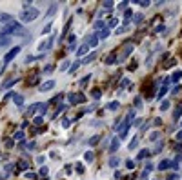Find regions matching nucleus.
<instances>
[{
	"label": "nucleus",
	"mask_w": 182,
	"mask_h": 180,
	"mask_svg": "<svg viewBox=\"0 0 182 180\" xmlns=\"http://www.w3.org/2000/svg\"><path fill=\"white\" fill-rule=\"evenodd\" d=\"M0 33H2V37H9V35H26V29L22 27V24L18 22H13L11 24H6L2 29H0Z\"/></svg>",
	"instance_id": "1"
},
{
	"label": "nucleus",
	"mask_w": 182,
	"mask_h": 180,
	"mask_svg": "<svg viewBox=\"0 0 182 180\" xmlns=\"http://www.w3.org/2000/svg\"><path fill=\"white\" fill-rule=\"evenodd\" d=\"M38 15H40V11H38L37 7H29V9H24L20 13V20L24 24H29V22H33V20H37Z\"/></svg>",
	"instance_id": "2"
},
{
	"label": "nucleus",
	"mask_w": 182,
	"mask_h": 180,
	"mask_svg": "<svg viewBox=\"0 0 182 180\" xmlns=\"http://www.w3.org/2000/svg\"><path fill=\"white\" fill-rule=\"evenodd\" d=\"M20 49H22L20 46H15V47L11 49V51H9V53L6 55V57H4V64H9V62H11V60H13L15 57H17L18 53H20Z\"/></svg>",
	"instance_id": "3"
},
{
	"label": "nucleus",
	"mask_w": 182,
	"mask_h": 180,
	"mask_svg": "<svg viewBox=\"0 0 182 180\" xmlns=\"http://www.w3.org/2000/svg\"><path fill=\"white\" fill-rule=\"evenodd\" d=\"M86 100H87V98H86L82 93H71V95H69V102H71V104H84Z\"/></svg>",
	"instance_id": "4"
},
{
	"label": "nucleus",
	"mask_w": 182,
	"mask_h": 180,
	"mask_svg": "<svg viewBox=\"0 0 182 180\" xmlns=\"http://www.w3.org/2000/svg\"><path fill=\"white\" fill-rule=\"evenodd\" d=\"M55 87V80H47V82H44V84H40V91L44 93V91H51V89Z\"/></svg>",
	"instance_id": "5"
},
{
	"label": "nucleus",
	"mask_w": 182,
	"mask_h": 180,
	"mask_svg": "<svg viewBox=\"0 0 182 180\" xmlns=\"http://www.w3.org/2000/svg\"><path fill=\"white\" fill-rule=\"evenodd\" d=\"M0 22H2V24H11L13 22V17H11V15H7V13H0Z\"/></svg>",
	"instance_id": "6"
},
{
	"label": "nucleus",
	"mask_w": 182,
	"mask_h": 180,
	"mask_svg": "<svg viewBox=\"0 0 182 180\" xmlns=\"http://www.w3.org/2000/svg\"><path fill=\"white\" fill-rule=\"evenodd\" d=\"M119 147H120V140H119V138H113V142H111V147H109V153H115Z\"/></svg>",
	"instance_id": "7"
},
{
	"label": "nucleus",
	"mask_w": 182,
	"mask_h": 180,
	"mask_svg": "<svg viewBox=\"0 0 182 180\" xmlns=\"http://www.w3.org/2000/svg\"><path fill=\"white\" fill-rule=\"evenodd\" d=\"M87 49H89V46H87V44H82V46L77 49V55L78 57H84V55L87 53Z\"/></svg>",
	"instance_id": "8"
},
{
	"label": "nucleus",
	"mask_w": 182,
	"mask_h": 180,
	"mask_svg": "<svg viewBox=\"0 0 182 180\" xmlns=\"http://www.w3.org/2000/svg\"><path fill=\"white\" fill-rule=\"evenodd\" d=\"M87 46H89V47H97L98 46V38H97V35H93V37H89V40H87Z\"/></svg>",
	"instance_id": "9"
},
{
	"label": "nucleus",
	"mask_w": 182,
	"mask_h": 180,
	"mask_svg": "<svg viewBox=\"0 0 182 180\" xmlns=\"http://www.w3.org/2000/svg\"><path fill=\"white\" fill-rule=\"evenodd\" d=\"M84 160H86L87 164H91L93 160H95V153H93V151H86L84 153Z\"/></svg>",
	"instance_id": "10"
},
{
	"label": "nucleus",
	"mask_w": 182,
	"mask_h": 180,
	"mask_svg": "<svg viewBox=\"0 0 182 180\" xmlns=\"http://www.w3.org/2000/svg\"><path fill=\"white\" fill-rule=\"evenodd\" d=\"M107 37H109V29H102V31H98V35H97V38H102V40H104V38H107Z\"/></svg>",
	"instance_id": "11"
},
{
	"label": "nucleus",
	"mask_w": 182,
	"mask_h": 180,
	"mask_svg": "<svg viewBox=\"0 0 182 180\" xmlns=\"http://www.w3.org/2000/svg\"><path fill=\"white\" fill-rule=\"evenodd\" d=\"M13 100H15L17 106H22V104H24V97H22V95H15L13 93Z\"/></svg>",
	"instance_id": "12"
},
{
	"label": "nucleus",
	"mask_w": 182,
	"mask_h": 180,
	"mask_svg": "<svg viewBox=\"0 0 182 180\" xmlns=\"http://www.w3.org/2000/svg\"><path fill=\"white\" fill-rule=\"evenodd\" d=\"M17 82H18V78H9L7 82H6V84H4V86H2V89H9V87L13 86V84H17Z\"/></svg>",
	"instance_id": "13"
},
{
	"label": "nucleus",
	"mask_w": 182,
	"mask_h": 180,
	"mask_svg": "<svg viewBox=\"0 0 182 180\" xmlns=\"http://www.w3.org/2000/svg\"><path fill=\"white\" fill-rule=\"evenodd\" d=\"M180 115H182V104H179V106H177V111L173 113V120H179Z\"/></svg>",
	"instance_id": "14"
},
{
	"label": "nucleus",
	"mask_w": 182,
	"mask_h": 180,
	"mask_svg": "<svg viewBox=\"0 0 182 180\" xmlns=\"http://www.w3.org/2000/svg\"><path fill=\"white\" fill-rule=\"evenodd\" d=\"M168 167H171V160H162L159 164V169H168Z\"/></svg>",
	"instance_id": "15"
},
{
	"label": "nucleus",
	"mask_w": 182,
	"mask_h": 180,
	"mask_svg": "<svg viewBox=\"0 0 182 180\" xmlns=\"http://www.w3.org/2000/svg\"><path fill=\"white\" fill-rule=\"evenodd\" d=\"M146 157H151V151H149V149H142V151L139 153V160L146 158Z\"/></svg>",
	"instance_id": "16"
},
{
	"label": "nucleus",
	"mask_w": 182,
	"mask_h": 180,
	"mask_svg": "<svg viewBox=\"0 0 182 180\" xmlns=\"http://www.w3.org/2000/svg\"><path fill=\"white\" fill-rule=\"evenodd\" d=\"M9 44H11V38H7V37L0 38V47H6V46H9Z\"/></svg>",
	"instance_id": "17"
},
{
	"label": "nucleus",
	"mask_w": 182,
	"mask_h": 180,
	"mask_svg": "<svg viewBox=\"0 0 182 180\" xmlns=\"http://www.w3.org/2000/svg\"><path fill=\"white\" fill-rule=\"evenodd\" d=\"M159 137H160V131H153V133H149V137H147V138H149L151 142H157V138H159Z\"/></svg>",
	"instance_id": "18"
},
{
	"label": "nucleus",
	"mask_w": 182,
	"mask_h": 180,
	"mask_svg": "<svg viewBox=\"0 0 182 180\" xmlns=\"http://www.w3.org/2000/svg\"><path fill=\"white\" fill-rule=\"evenodd\" d=\"M95 29H98V31H102V29H106V24L102 22V20H97V22H95Z\"/></svg>",
	"instance_id": "19"
},
{
	"label": "nucleus",
	"mask_w": 182,
	"mask_h": 180,
	"mask_svg": "<svg viewBox=\"0 0 182 180\" xmlns=\"http://www.w3.org/2000/svg\"><path fill=\"white\" fill-rule=\"evenodd\" d=\"M151 169H153V166H151V164H146V167H144V171H142V177H147V175H149V171H151Z\"/></svg>",
	"instance_id": "20"
},
{
	"label": "nucleus",
	"mask_w": 182,
	"mask_h": 180,
	"mask_svg": "<svg viewBox=\"0 0 182 180\" xmlns=\"http://www.w3.org/2000/svg\"><path fill=\"white\" fill-rule=\"evenodd\" d=\"M169 106H171V104H169V100H164V102L160 104V111H168Z\"/></svg>",
	"instance_id": "21"
},
{
	"label": "nucleus",
	"mask_w": 182,
	"mask_h": 180,
	"mask_svg": "<svg viewBox=\"0 0 182 180\" xmlns=\"http://www.w3.org/2000/svg\"><path fill=\"white\" fill-rule=\"evenodd\" d=\"M44 104H33V106H29V113H35L37 109H42Z\"/></svg>",
	"instance_id": "22"
},
{
	"label": "nucleus",
	"mask_w": 182,
	"mask_h": 180,
	"mask_svg": "<svg viewBox=\"0 0 182 180\" xmlns=\"http://www.w3.org/2000/svg\"><path fill=\"white\" fill-rule=\"evenodd\" d=\"M180 78H182V71H175L173 77H171V80H173V82H179Z\"/></svg>",
	"instance_id": "23"
},
{
	"label": "nucleus",
	"mask_w": 182,
	"mask_h": 180,
	"mask_svg": "<svg viewBox=\"0 0 182 180\" xmlns=\"http://www.w3.org/2000/svg\"><path fill=\"white\" fill-rule=\"evenodd\" d=\"M102 7H104L106 11H111V9H113V2H109V0H107V2H102Z\"/></svg>",
	"instance_id": "24"
},
{
	"label": "nucleus",
	"mask_w": 182,
	"mask_h": 180,
	"mask_svg": "<svg viewBox=\"0 0 182 180\" xmlns=\"http://www.w3.org/2000/svg\"><path fill=\"white\" fill-rule=\"evenodd\" d=\"M95 58H97V53H91L89 57H86L84 60H82V62H84V64H87V62H93V60H95Z\"/></svg>",
	"instance_id": "25"
},
{
	"label": "nucleus",
	"mask_w": 182,
	"mask_h": 180,
	"mask_svg": "<svg viewBox=\"0 0 182 180\" xmlns=\"http://www.w3.org/2000/svg\"><path fill=\"white\" fill-rule=\"evenodd\" d=\"M119 164H120V160H119V158H115V157L109 158V166H111V167H117Z\"/></svg>",
	"instance_id": "26"
},
{
	"label": "nucleus",
	"mask_w": 182,
	"mask_h": 180,
	"mask_svg": "<svg viewBox=\"0 0 182 180\" xmlns=\"http://www.w3.org/2000/svg\"><path fill=\"white\" fill-rule=\"evenodd\" d=\"M100 95H102V93H100V89H98V87H95V89L91 91V97H93V98H100Z\"/></svg>",
	"instance_id": "27"
},
{
	"label": "nucleus",
	"mask_w": 182,
	"mask_h": 180,
	"mask_svg": "<svg viewBox=\"0 0 182 180\" xmlns=\"http://www.w3.org/2000/svg\"><path fill=\"white\" fill-rule=\"evenodd\" d=\"M137 146H139V137H135V138L129 142V149H135Z\"/></svg>",
	"instance_id": "28"
},
{
	"label": "nucleus",
	"mask_w": 182,
	"mask_h": 180,
	"mask_svg": "<svg viewBox=\"0 0 182 180\" xmlns=\"http://www.w3.org/2000/svg\"><path fill=\"white\" fill-rule=\"evenodd\" d=\"M89 78H91L89 75H87V77H84V78H82V80H80V87H86V86H87V82H89Z\"/></svg>",
	"instance_id": "29"
},
{
	"label": "nucleus",
	"mask_w": 182,
	"mask_h": 180,
	"mask_svg": "<svg viewBox=\"0 0 182 180\" xmlns=\"http://www.w3.org/2000/svg\"><path fill=\"white\" fill-rule=\"evenodd\" d=\"M166 91H168V87H166V86H164V87H162V89H160V91H159V93H157V98H159V100H160V98H162V97H164V95H166Z\"/></svg>",
	"instance_id": "30"
},
{
	"label": "nucleus",
	"mask_w": 182,
	"mask_h": 180,
	"mask_svg": "<svg viewBox=\"0 0 182 180\" xmlns=\"http://www.w3.org/2000/svg\"><path fill=\"white\" fill-rule=\"evenodd\" d=\"M119 106H120L119 102H109L107 104V109H119Z\"/></svg>",
	"instance_id": "31"
},
{
	"label": "nucleus",
	"mask_w": 182,
	"mask_h": 180,
	"mask_svg": "<svg viewBox=\"0 0 182 180\" xmlns=\"http://www.w3.org/2000/svg\"><path fill=\"white\" fill-rule=\"evenodd\" d=\"M142 18H144V17H142L140 13H137L135 17H133V20H135V24H140V22H142Z\"/></svg>",
	"instance_id": "32"
},
{
	"label": "nucleus",
	"mask_w": 182,
	"mask_h": 180,
	"mask_svg": "<svg viewBox=\"0 0 182 180\" xmlns=\"http://www.w3.org/2000/svg\"><path fill=\"white\" fill-rule=\"evenodd\" d=\"M95 144H98V137H97V135L89 138V146H95Z\"/></svg>",
	"instance_id": "33"
},
{
	"label": "nucleus",
	"mask_w": 182,
	"mask_h": 180,
	"mask_svg": "<svg viewBox=\"0 0 182 180\" xmlns=\"http://www.w3.org/2000/svg\"><path fill=\"white\" fill-rule=\"evenodd\" d=\"M127 29H129V26H122V27H119V29H117V33H119V35H120V33H126Z\"/></svg>",
	"instance_id": "34"
},
{
	"label": "nucleus",
	"mask_w": 182,
	"mask_h": 180,
	"mask_svg": "<svg viewBox=\"0 0 182 180\" xmlns=\"http://www.w3.org/2000/svg\"><path fill=\"white\" fill-rule=\"evenodd\" d=\"M67 67H69V62H62V67H60V71H67Z\"/></svg>",
	"instance_id": "35"
},
{
	"label": "nucleus",
	"mask_w": 182,
	"mask_h": 180,
	"mask_svg": "<svg viewBox=\"0 0 182 180\" xmlns=\"http://www.w3.org/2000/svg\"><path fill=\"white\" fill-rule=\"evenodd\" d=\"M166 180H179V175H177V173H171V175H169V177L166 178Z\"/></svg>",
	"instance_id": "36"
},
{
	"label": "nucleus",
	"mask_w": 182,
	"mask_h": 180,
	"mask_svg": "<svg viewBox=\"0 0 182 180\" xmlns=\"http://www.w3.org/2000/svg\"><path fill=\"white\" fill-rule=\"evenodd\" d=\"M117 24H119V20H117V18H113L111 22L107 24V26H109V27H117Z\"/></svg>",
	"instance_id": "37"
},
{
	"label": "nucleus",
	"mask_w": 182,
	"mask_h": 180,
	"mask_svg": "<svg viewBox=\"0 0 182 180\" xmlns=\"http://www.w3.org/2000/svg\"><path fill=\"white\" fill-rule=\"evenodd\" d=\"M78 66H80V62H75V64L71 66V69H69V71H71V73H73V71H77V69H78Z\"/></svg>",
	"instance_id": "38"
},
{
	"label": "nucleus",
	"mask_w": 182,
	"mask_h": 180,
	"mask_svg": "<svg viewBox=\"0 0 182 180\" xmlns=\"http://www.w3.org/2000/svg\"><path fill=\"white\" fill-rule=\"evenodd\" d=\"M162 147H164V144H162V142H159V144H157V147H155V151H153V153H159Z\"/></svg>",
	"instance_id": "39"
},
{
	"label": "nucleus",
	"mask_w": 182,
	"mask_h": 180,
	"mask_svg": "<svg viewBox=\"0 0 182 180\" xmlns=\"http://www.w3.org/2000/svg\"><path fill=\"white\" fill-rule=\"evenodd\" d=\"M126 166H127V169H133V167H135V162H131V160H127V162H126Z\"/></svg>",
	"instance_id": "40"
},
{
	"label": "nucleus",
	"mask_w": 182,
	"mask_h": 180,
	"mask_svg": "<svg viewBox=\"0 0 182 180\" xmlns=\"http://www.w3.org/2000/svg\"><path fill=\"white\" fill-rule=\"evenodd\" d=\"M44 122V117H37L35 118V124H37V126H38V124H42Z\"/></svg>",
	"instance_id": "41"
},
{
	"label": "nucleus",
	"mask_w": 182,
	"mask_h": 180,
	"mask_svg": "<svg viewBox=\"0 0 182 180\" xmlns=\"http://www.w3.org/2000/svg\"><path fill=\"white\" fill-rule=\"evenodd\" d=\"M40 175H42V177H44V175H47V167H46V166L40 167Z\"/></svg>",
	"instance_id": "42"
},
{
	"label": "nucleus",
	"mask_w": 182,
	"mask_h": 180,
	"mask_svg": "<svg viewBox=\"0 0 182 180\" xmlns=\"http://www.w3.org/2000/svg\"><path fill=\"white\" fill-rule=\"evenodd\" d=\"M127 69H129V71H135V69H137V64H135V62H131V64H129V67H127Z\"/></svg>",
	"instance_id": "43"
},
{
	"label": "nucleus",
	"mask_w": 182,
	"mask_h": 180,
	"mask_svg": "<svg viewBox=\"0 0 182 180\" xmlns=\"http://www.w3.org/2000/svg\"><path fill=\"white\" fill-rule=\"evenodd\" d=\"M124 17H126V24H127V22H129V18H131V11H126Z\"/></svg>",
	"instance_id": "44"
},
{
	"label": "nucleus",
	"mask_w": 182,
	"mask_h": 180,
	"mask_svg": "<svg viewBox=\"0 0 182 180\" xmlns=\"http://www.w3.org/2000/svg\"><path fill=\"white\" fill-rule=\"evenodd\" d=\"M135 106H137V107L142 106V100H140V98H135Z\"/></svg>",
	"instance_id": "45"
},
{
	"label": "nucleus",
	"mask_w": 182,
	"mask_h": 180,
	"mask_svg": "<svg viewBox=\"0 0 182 180\" xmlns=\"http://www.w3.org/2000/svg\"><path fill=\"white\" fill-rule=\"evenodd\" d=\"M55 7H57V6H55V4H53V6H51V9H49V11H47V15H53V13H55Z\"/></svg>",
	"instance_id": "46"
},
{
	"label": "nucleus",
	"mask_w": 182,
	"mask_h": 180,
	"mask_svg": "<svg viewBox=\"0 0 182 180\" xmlns=\"http://www.w3.org/2000/svg\"><path fill=\"white\" fill-rule=\"evenodd\" d=\"M140 4V7H147V6H149V2H147V0H146V2H139Z\"/></svg>",
	"instance_id": "47"
},
{
	"label": "nucleus",
	"mask_w": 182,
	"mask_h": 180,
	"mask_svg": "<svg viewBox=\"0 0 182 180\" xmlns=\"http://www.w3.org/2000/svg\"><path fill=\"white\" fill-rule=\"evenodd\" d=\"M62 124H64V127H67V126H69V120L64 118V120H62Z\"/></svg>",
	"instance_id": "48"
},
{
	"label": "nucleus",
	"mask_w": 182,
	"mask_h": 180,
	"mask_svg": "<svg viewBox=\"0 0 182 180\" xmlns=\"http://www.w3.org/2000/svg\"><path fill=\"white\" fill-rule=\"evenodd\" d=\"M127 84H129V80H127V78H124V80H122V87H126Z\"/></svg>",
	"instance_id": "49"
},
{
	"label": "nucleus",
	"mask_w": 182,
	"mask_h": 180,
	"mask_svg": "<svg viewBox=\"0 0 182 180\" xmlns=\"http://www.w3.org/2000/svg\"><path fill=\"white\" fill-rule=\"evenodd\" d=\"M44 71H46V73H51V71H53V66H47L46 69H44Z\"/></svg>",
	"instance_id": "50"
},
{
	"label": "nucleus",
	"mask_w": 182,
	"mask_h": 180,
	"mask_svg": "<svg viewBox=\"0 0 182 180\" xmlns=\"http://www.w3.org/2000/svg\"><path fill=\"white\" fill-rule=\"evenodd\" d=\"M126 6H127V2H120V4H119V7H120V9H124Z\"/></svg>",
	"instance_id": "51"
},
{
	"label": "nucleus",
	"mask_w": 182,
	"mask_h": 180,
	"mask_svg": "<svg viewBox=\"0 0 182 180\" xmlns=\"http://www.w3.org/2000/svg\"><path fill=\"white\" fill-rule=\"evenodd\" d=\"M177 140H182V131H179V133H177Z\"/></svg>",
	"instance_id": "52"
},
{
	"label": "nucleus",
	"mask_w": 182,
	"mask_h": 180,
	"mask_svg": "<svg viewBox=\"0 0 182 180\" xmlns=\"http://www.w3.org/2000/svg\"><path fill=\"white\" fill-rule=\"evenodd\" d=\"M180 126H182V120H180Z\"/></svg>",
	"instance_id": "53"
}]
</instances>
